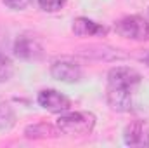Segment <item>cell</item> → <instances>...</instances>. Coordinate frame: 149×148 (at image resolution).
<instances>
[{
    "mask_svg": "<svg viewBox=\"0 0 149 148\" xmlns=\"http://www.w3.org/2000/svg\"><path fill=\"white\" fill-rule=\"evenodd\" d=\"M63 134L68 136H85L95 127V115L92 111H64L56 124Z\"/></svg>",
    "mask_w": 149,
    "mask_h": 148,
    "instance_id": "6da1fadb",
    "label": "cell"
},
{
    "mask_svg": "<svg viewBox=\"0 0 149 148\" xmlns=\"http://www.w3.org/2000/svg\"><path fill=\"white\" fill-rule=\"evenodd\" d=\"M114 30L123 38H130L137 42L149 40V23L142 16H127L114 25Z\"/></svg>",
    "mask_w": 149,
    "mask_h": 148,
    "instance_id": "7a4b0ae2",
    "label": "cell"
},
{
    "mask_svg": "<svg viewBox=\"0 0 149 148\" xmlns=\"http://www.w3.org/2000/svg\"><path fill=\"white\" fill-rule=\"evenodd\" d=\"M50 75L56 78V80H61V82H66V84H74L78 82L83 72H81V66L71 59V58H59L52 63L50 66Z\"/></svg>",
    "mask_w": 149,
    "mask_h": 148,
    "instance_id": "3957f363",
    "label": "cell"
},
{
    "mask_svg": "<svg viewBox=\"0 0 149 148\" xmlns=\"http://www.w3.org/2000/svg\"><path fill=\"white\" fill-rule=\"evenodd\" d=\"M123 140L128 147H149V122L137 118L125 125Z\"/></svg>",
    "mask_w": 149,
    "mask_h": 148,
    "instance_id": "277c9868",
    "label": "cell"
},
{
    "mask_svg": "<svg viewBox=\"0 0 149 148\" xmlns=\"http://www.w3.org/2000/svg\"><path fill=\"white\" fill-rule=\"evenodd\" d=\"M38 105L50 113H64L71 108V99L56 89H43L38 92Z\"/></svg>",
    "mask_w": 149,
    "mask_h": 148,
    "instance_id": "5b68a950",
    "label": "cell"
},
{
    "mask_svg": "<svg viewBox=\"0 0 149 148\" xmlns=\"http://www.w3.org/2000/svg\"><path fill=\"white\" fill-rule=\"evenodd\" d=\"M14 54L24 61H37L43 54V47L38 42L35 35L24 33L21 37H17L16 44H14Z\"/></svg>",
    "mask_w": 149,
    "mask_h": 148,
    "instance_id": "8992f818",
    "label": "cell"
},
{
    "mask_svg": "<svg viewBox=\"0 0 149 148\" xmlns=\"http://www.w3.org/2000/svg\"><path fill=\"white\" fill-rule=\"evenodd\" d=\"M106 99H108V105L111 106V110L125 113L132 108V87L108 85Z\"/></svg>",
    "mask_w": 149,
    "mask_h": 148,
    "instance_id": "52a82bcc",
    "label": "cell"
},
{
    "mask_svg": "<svg viewBox=\"0 0 149 148\" xmlns=\"http://www.w3.org/2000/svg\"><path fill=\"white\" fill-rule=\"evenodd\" d=\"M141 73L130 66H114L108 72V85L134 87L141 82Z\"/></svg>",
    "mask_w": 149,
    "mask_h": 148,
    "instance_id": "ba28073f",
    "label": "cell"
},
{
    "mask_svg": "<svg viewBox=\"0 0 149 148\" xmlns=\"http://www.w3.org/2000/svg\"><path fill=\"white\" fill-rule=\"evenodd\" d=\"M76 37H104L108 33V28L88 19V18H76L71 26Z\"/></svg>",
    "mask_w": 149,
    "mask_h": 148,
    "instance_id": "9c48e42d",
    "label": "cell"
},
{
    "mask_svg": "<svg viewBox=\"0 0 149 148\" xmlns=\"http://www.w3.org/2000/svg\"><path fill=\"white\" fill-rule=\"evenodd\" d=\"M63 132L57 125H52V124H47V122L30 124L24 129V136L28 140H47V138H57Z\"/></svg>",
    "mask_w": 149,
    "mask_h": 148,
    "instance_id": "30bf717a",
    "label": "cell"
},
{
    "mask_svg": "<svg viewBox=\"0 0 149 148\" xmlns=\"http://www.w3.org/2000/svg\"><path fill=\"white\" fill-rule=\"evenodd\" d=\"M81 54L87 58H94L99 61H114V59H123L125 56L120 54L118 51H114L108 45H88L81 49Z\"/></svg>",
    "mask_w": 149,
    "mask_h": 148,
    "instance_id": "8fae6325",
    "label": "cell"
},
{
    "mask_svg": "<svg viewBox=\"0 0 149 148\" xmlns=\"http://www.w3.org/2000/svg\"><path fill=\"white\" fill-rule=\"evenodd\" d=\"M16 124V113L9 103H0V131H10Z\"/></svg>",
    "mask_w": 149,
    "mask_h": 148,
    "instance_id": "7c38bea8",
    "label": "cell"
},
{
    "mask_svg": "<svg viewBox=\"0 0 149 148\" xmlns=\"http://www.w3.org/2000/svg\"><path fill=\"white\" fill-rule=\"evenodd\" d=\"M12 75H14V63H12V59L0 52V84L10 80Z\"/></svg>",
    "mask_w": 149,
    "mask_h": 148,
    "instance_id": "4fadbf2b",
    "label": "cell"
},
{
    "mask_svg": "<svg viewBox=\"0 0 149 148\" xmlns=\"http://www.w3.org/2000/svg\"><path fill=\"white\" fill-rule=\"evenodd\" d=\"M38 5L45 12H59L66 5V0H38Z\"/></svg>",
    "mask_w": 149,
    "mask_h": 148,
    "instance_id": "5bb4252c",
    "label": "cell"
},
{
    "mask_svg": "<svg viewBox=\"0 0 149 148\" xmlns=\"http://www.w3.org/2000/svg\"><path fill=\"white\" fill-rule=\"evenodd\" d=\"M2 2L12 11H23L31 4V0H2Z\"/></svg>",
    "mask_w": 149,
    "mask_h": 148,
    "instance_id": "9a60e30c",
    "label": "cell"
}]
</instances>
